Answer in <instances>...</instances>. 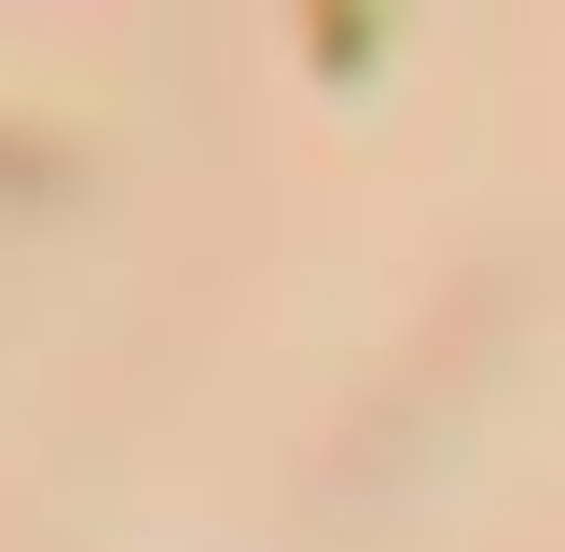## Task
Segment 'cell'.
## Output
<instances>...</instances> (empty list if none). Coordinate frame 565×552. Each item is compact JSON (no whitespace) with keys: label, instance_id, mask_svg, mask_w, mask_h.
<instances>
[{"label":"cell","instance_id":"cell-2","mask_svg":"<svg viewBox=\"0 0 565 552\" xmlns=\"http://www.w3.org/2000/svg\"><path fill=\"white\" fill-rule=\"evenodd\" d=\"M290 42H303L318 83H373V70H386V14H303Z\"/></svg>","mask_w":565,"mask_h":552},{"label":"cell","instance_id":"cell-1","mask_svg":"<svg viewBox=\"0 0 565 552\" xmlns=\"http://www.w3.org/2000/svg\"><path fill=\"white\" fill-rule=\"evenodd\" d=\"M70 180H83V152L55 125H0V208H55Z\"/></svg>","mask_w":565,"mask_h":552}]
</instances>
